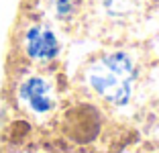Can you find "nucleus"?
<instances>
[{
  "label": "nucleus",
  "mask_w": 159,
  "mask_h": 153,
  "mask_svg": "<svg viewBox=\"0 0 159 153\" xmlns=\"http://www.w3.org/2000/svg\"><path fill=\"white\" fill-rule=\"evenodd\" d=\"M20 98L29 104V108L37 114H45L53 108V98L49 84L43 78H29L20 86Z\"/></svg>",
  "instance_id": "7ed1b4c3"
},
{
  "label": "nucleus",
  "mask_w": 159,
  "mask_h": 153,
  "mask_svg": "<svg viewBox=\"0 0 159 153\" xmlns=\"http://www.w3.org/2000/svg\"><path fill=\"white\" fill-rule=\"evenodd\" d=\"M133 61L126 53H110L88 70V82L102 98L112 104H126L133 84Z\"/></svg>",
  "instance_id": "f257e3e1"
},
{
  "label": "nucleus",
  "mask_w": 159,
  "mask_h": 153,
  "mask_svg": "<svg viewBox=\"0 0 159 153\" xmlns=\"http://www.w3.org/2000/svg\"><path fill=\"white\" fill-rule=\"evenodd\" d=\"M71 10H74V2L71 0H55V12L61 19H66Z\"/></svg>",
  "instance_id": "39448f33"
},
{
  "label": "nucleus",
  "mask_w": 159,
  "mask_h": 153,
  "mask_svg": "<svg viewBox=\"0 0 159 153\" xmlns=\"http://www.w3.org/2000/svg\"><path fill=\"white\" fill-rule=\"evenodd\" d=\"M25 45L33 59L49 61L59 53V41L47 27H31L25 37Z\"/></svg>",
  "instance_id": "f03ea898"
},
{
  "label": "nucleus",
  "mask_w": 159,
  "mask_h": 153,
  "mask_svg": "<svg viewBox=\"0 0 159 153\" xmlns=\"http://www.w3.org/2000/svg\"><path fill=\"white\" fill-rule=\"evenodd\" d=\"M102 6L110 16H126L137 10L139 0H102Z\"/></svg>",
  "instance_id": "20e7f679"
}]
</instances>
